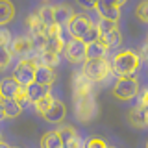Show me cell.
<instances>
[{"label":"cell","instance_id":"obj_1","mask_svg":"<svg viewBox=\"0 0 148 148\" xmlns=\"http://www.w3.org/2000/svg\"><path fill=\"white\" fill-rule=\"evenodd\" d=\"M139 67H141V56L133 50H122L111 59V71L117 78L133 76L139 71Z\"/></svg>","mask_w":148,"mask_h":148},{"label":"cell","instance_id":"obj_2","mask_svg":"<svg viewBox=\"0 0 148 148\" xmlns=\"http://www.w3.org/2000/svg\"><path fill=\"white\" fill-rule=\"evenodd\" d=\"M72 98H74V113L76 117L82 120V122H87V120H92L96 117V100L92 91L87 92H72Z\"/></svg>","mask_w":148,"mask_h":148},{"label":"cell","instance_id":"obj_3","mask_svg":"<svg viewBox=\"0 0 148 148\" xmlns=\"http://www.w3.org/2000/svg\"><path fill=\"white\" fill-rule=\"evenodd\" d=\"M82 71L85 72V76L89 78V80H92L95 83L106 82V80L111 76V74H113V71H111V63H109L106 58L85 59V61H83Z\"/></svg>","mask_w":148,"mask_h":148},{"label":"cell","instance_id":"obj_4","mask_svg":"<svg viewBox=\"0 0 148 148\" xmlns=\"http://www.w3.org/2000/svg\"><path fill=\"white\" fill-rule=\"evenodd\" d=\"M141 87H139V80L135 76H122V78H117L113 85V96L122 102H128V100H133L135 96L139 95Z\"/></svg>","mask_w":148,"mask_h":148},{"label":"cell","instance_id":"obj_5","mask_svg":"<svg viewBox=\"0 0 148 148\" xmlns=\"http://www.w3.org/2000/svg\"><path fill=\"white\" fill-rule=\"evenodd\" d=\"M63 54L71 63H83L87 59V43L78 37H71L65 43Z\"/></svg>","mask_w":148,"mask_h":148},{"label":"cell","instance_id":"obj_6","mask_svg":"<svg viewBox=\"0 0 148 148\" xmlns=\"http://www.w3.org/2000/svg\"><path fill=\"white\" fill-rule=\"evenodd\" d=\"M63 30L59 24H52L46 28V43H45V48L43 50H50V52H56V54H61L63 48H65V37H63Z\"/></svg>","mask_w":148,"mask_h":148},{"label":"cell","instance_id":"obj_7","mask_svg":"<svg viewBox=\"0 0 148 148\" xmlns=\"http://www.w3.org/2000/svg\"><path fill=\"white\" fill-rule=\"evenodd\" d=\"M91 26H92L91 17H87V15H76V13H74L72 18L69 21V24L65 26V30H67V34L71 35V37H78V39H82V37L89 32Z\"/></svg>","mask_w":148,"mask_h":148},{"label":"cell","instance_id":"obj_8","mask_svg":"<svg viewBox=\"0 0 148 148\" xmlns=\"http://www.w3.org/2000/svg\"><path fill=\"white\" fill-rule=\"evenodd\" d=\"M13 78L21 85H30L32 82H35V63L32 61V58H24L17 65L15 72H13Z\"/></svg>","mask_w":148,"mask_h":148},{"label":"cell","instance_id":"obj_9","mask_svg":"<svg viewBox=\"0 0 148 148\" xmlns=\"http://www.w3.org/2000/svg\"><path fill=\"white\" fill-rule=\"evenodd\" d=\"M8 46H9V50H11V54L22 56V58H28V56H30V54L35 50V48H34V41H32L30 35L17 37V39H13Z\"/></svg>","mask_w":148,"mask_h":148},{"label":"cell","instance_id":"obj_10","mask_svg":"<svg viewBox=\"0 0 148 148\" xmlns=\"http://www.w3.org/2000/svg\"><path fill=\"white\" fill-rule=\"evenodd\" d=\"M46 122H52V124H59V122H63L65 117H67V106L63 104L61 100H56L52 102V106L48 108V111L43 115Z\"/></svg>","mask_w":148,"mask_h":148},{"label":"cell","instance_id":"obj_11","mask_svg":"<svg viewBox=\"0 0 148 148\" xmlns=\"http://www.w3.org/2000/svg\"><path fill=\"white\" fill-rule=\"evenodd\" d=\"M59 132V137H61V141H63V146H67V148H76V146H80V133L76 132V128L74 126H61L58 130Z\"/></svg>","mask_w":148,"mask_h":148},{"label":"cell","instance_id":"obj_12","mask_svg":"<svg viewBox=\"0 0 148 148\" xmlns=\"http://www.w3.org/2000/svg\"><path fill=\"white\" fill-rule=\"evenodd\" d=\"M128 122L132 124L133 128L145 130V128H146V106L137 104L133 109H130V113H128Z\"/></svg>","mask_w":148,"mask_h":148},{"label":"cell","instance_id":"obj_13","mask_svg":"<svg viewBox=\"0 0 148 148\" xmlns=\"http://www.w3.org/2000/svg\"><path fill=\"white\" fill-rule=\"evenodd\" d=\"M109 46L106 45V41L98 37V39L87 43V59H95V58H106V54L109 52Z\"/></svg>","mask_w":148,"mask_h":148},{"label":"cell","instance_id":"obj_14","mask_svg":"<svg viewBox=\"0 0 148 148\" xmlns=\"http://www.w3.org/2000/svg\"><path fill=\"white\" fill-rule=\"evenodd\" d=\"M92 85H95V82L89 80L83 71H78V72L72 74V92H87V91H92Z\"/></svg>","mask_w":148,"mask_h":148},{"label":"cell","instance_id":"obj_15","mask_svg":"<svg viewBox=\"0 0 148 148\" xmlns=\"http://www.w3.org/2000/svg\"><path fill=\"white\" fill-rule=\"evenodd\" d=\"M35 82L45 83V85H52L56 82V69L48 67V65H45V63L35 65Z\"/></svg>","mask_w":148,"mask_h":148},{"label":"cell","instance_id":"obj_16","mask_svg":"<svg viewBox=\"0 0 148 148\" xmlns=\"http://www.w3.org/2000/svg\"><path fill=\"white\" fill-rule=\"evenodd\" d=\"M74 11L71 6H67V4H59V6H54V22L56 24H59L61 28H65L69 24V21L72 18Z\"/></svg>","mask_w":148,"mask_h":148},{"label":"cell","instance_id":"obj_17","mask_svg":"<svg viewBox=\"0 0 148 148\" xmlns=\"http://www.w3.org/2000/svg\"><path fill=\"white\" fill-rule=\"evenodd\" d=\"M18 89H21V83L13 76L4 78V80L0 82V95H2V98H15Z\"/></svg>","mask_w":148,"mask_h":148},{"label":"cell","instance_id":"obj_18","mask_svg":"<svg viewBox=\"0 0 148 148\" xmlns=\"http://www.w3.org/2000/svg\"><path fill=\"white\" fill-rule=\"evenodd\" d=\"M2 108H4V113H6V119H17L18 115L22 113V106L18 104L15 98H2Z\"/></svg>","mask_w":148,"mask_h":148},{"label":"cell","instance_id":"obj_19","mask_svg":"<svg viewBox=\"0 0 148 148\" xmlns=\"http://www.w3.org/2000/svg\"><path fill=\"white\" fill-rule=\"evenodd\" d=\"M95 9L98 11L100 18H109V21H117V22H119V18H120V8H117V6H108V4L96 2V8Z\"/></svg>","mask_w":148,"mask_h":148},{"label":"cell","instance_id":"obj_20","mask_svg":"<svg viewBox=\"0 0 148 148\" xmlns=\"http://www.w3.org/2000/svg\"><path fill=\"white\" fill-rule=\"evenodd\" d=\"M26 91H28V96H30L32 102L39 100L41 96L48 95L50 92V85H45V83H39V82H32L30 85H24Z\"/></svg>","mask_w":148,"mask_h":148},{"label":"cell","instance_id":"obj_21","mask_svg":"<svg viewBox=\"0 0 148 148\" xmlns=\"http://www.w3.org/2000/svg\"><path fill=\"white\" fill-rule=\"evenodd\" d=\"M15 18V6L9 0H0V26H6Z\"/></svg>","mask_w":148,"mask_h":148},{"label":"cell","instance_id":"obj_22","mask_svg":"<svg viewBox=\"0 0 148 148\" xmlns=\"http://www.w3.org/2000/svg\"><path fill=\"white\" fill-rule=\"evenodd\" d=\"M41 146L43 148H61L63 141L59 137V132L54 130V132H46L43 137H41Z\"/></svg>","mask_w":148,"mask_h":148},{"label":"cell","instance_id":"obj_23","mask_svg":"<svg viewBox=\"0 0 148 148\" xmlns=\"http://www.w3.org/2000/svg\"><path fill=\"white\" fill-rule=\"evenodd\" d=\"M100 37L106 41V45H108L109 48H117V46H120V43H122V34L119 32V28H115V30H111V32H108V34H104Z\"/></svg>","mask_w":148,"mask_h":148},{"label":"cell","instance_id":"obj_24","mask_svg":"<svg viewBox=\"0 0 148 148\" xmlns=\"http://www.w3.org/2000/svg\"><path fill=\"white\" fill-rule=\"evenodd\" d=\"M52 102H54V98H52V95H50V92H48V95H45V96H41L39 100H35L34 102V108L37 111V115H41V117H43L46 111H48V108L52 106Z\"/></svg>","mask_w":148,"mask_h":148},{"label":"cell","instance_id":"obj_25","mask_svg":"<svg viewBox=\"0 0 148 148\" xmlns=\"http://www.w3.org/2000/svg\"><path fill=\"white\" fill-rule=\"evenodd\" d=\"M37 13H39L41 21H43L46 26L56 24V22H54V6H43V8L37 9Z\"/></svg>","mask_w":148,"mask_h":148},{"label":"cell","instance_id":"obj_26","mask_svg":"<svg viewBox=\"0 0 148 148\" xmlns=\"http://www.w3.org/2000/svg\"><path fill=\"white\" fill-rule=\"evenodd\" d=\"M11 59H13V54L9 50V46H0V72L6 71L11 65Z\"/></svg>","mask_w":148,"mask_h":148},{"label":"cell","instance_id":"obj_27","mask_svg":"<svg viewBox=\"0 0 148 148\" xmlns=\"http://www.w3.org/2000/svg\"><path fill=\"white\" fill-rule=\"evenodd\" d=\"M135 15L141 22H145L148 24V0H143V2H139V6L135 8Z\"/></svg>","mask_w":148,"mask_h":148},{"label":"cell","instance_id":"obj_28","mask_svg":"<svg viewBox=\"0 0 148 148\" xmlns=\"http://www.w3.org/2000/svg\"><path fill=\"white\" fill-rule=\"evenodd\" d=\"M15 100H17L21 106H22V108H28V106H32V104H34V102L30 100V96H28V91H26V87H24V85H21V89L17 91Z\"/></svg>","mask_w":148,"mask_h":148},{"label":"cell","instance_id":"obj_29","mask_svg":"<svg viewBox=\"0 0 148 148\" xmlns=\"http://www.w3.org/2000/svg\"><path fill=\"white\" fill-rule=\"evenodd\" d=\"M98 37H100V30H98V26H96V24H92V26L89 28V32H87V34L83 35L82 39L85 41V43H91V41L98 39Z\"/></svg>","mask_w":148,"mask_h":148},{"label":"cell","instance_id":"obj_30","mask_svg":"<svg viewBox=\"0 0 148 148\" xmlns=\"http://www.w3.org/2000/svg\"><path fill=\"white\" fill-rule=\"evenodd\" d=\"M96 2H98V0H76V4L82 9H95L96 8Z\"/></svg>","mask_w":148,"mask_h":148},{"label":"cell","instance_id":"obj_31","mask_svg":"<svg viewBox=\"0 0 148 148\" xmlns=\"http://www.w3.org/2000/svg\"><path fill=\"white\" fill-rule=\"evenodd\" d=\"M11 43V34L8 30H0V46H8Z\"/></svg>","mask_w":148,"mask_h":148},{"label":"cell","instance_id":"obj_32","mask_svg":"<svg viewBox=\"0 0 148 148\" xmlns=\"http://www.w3.org/2000/svg\"><path fill=\"white\" fill-rule=\"evenodd\" d=\"M100 4H108V6H117V8H122L128 0H98Z\"/></svg>","mask_w":148,"mask_h":148},{"label":"cell","instance_id":"obj_33","mask_svg":"<svg viewBox=\"0 0 148 148\" xmlns=\"http://www.w3.org/2000/svg\"><path fill=\"white\" fill-rule=\"evenodd\" d=\"M139 104H143V106H148V87L146 89H143V91H139Z\"/></svg>","mask_w":148,"mask_h":148},{"label":"cell","instance_id":"obj_34","mask_svg":"<svg viewBox=\"0 0 148 148\" xmlns=\"http://www.w3.org/2000/svg\"><path fill=\"white\" fill-rule=\"evenodd\" d=\"M87 146L89 148H95V146L106 148V141H102V139H91V141H87Z\"/></svg>","mask_w":148,"mask_h":148},{"label":"cell","instance_id":"obj_35","mask_svg":"<svg viewBox=\"0 0 148 148\" xmlns=\"http://www.w3.org/2000/svg\"><path fill=\"white\" fill-rule=\"evenodd\" d=\"M141 59H146L148 61V43L143 46V50H141Z\"/></svg>","mask_w":148,"mask_h":148},{"label":"cell","instance_id":"obj_36","mask_svg":"<svg viewBox=\"0 0 148 148\" xmlns=\"http://www.w3.org/2000/svg\"><path fill=\"white\" fill-rule=\"evenodd\" d=\"M2 100V98H0ZM6 119V113H4V108H2V102H0V122H2V120Z\"/></svg>","mask_w":148,"mask_h":148},{"label":"cell","instance_id":"obj_37","mask_svg":"<svg viewBox=\"0 0 148 148\" xmlns=\"http://www.w3.org/2000/svg\"><path fill=\"white\" fill-rule=\"evenodd\" d=\"M146 128H148V106H146Z\"/></svg>","mask_w":148,"mask_h":148},{"label":"cell","instance_id":"obj_38","mask_svg":"<svg viewBox=\"0 0 148 148\" xmlns=\"http://www.w3.org/2000/svg\"><path fill=\"white\" fill-rule=\"evenodd\" d=\"M0 141H2V133H0Z\"/></svg>","mask_w":148,"mask_h":148},{"label":"cell","instance_id":"obj_39","mask_svg":"<svg viewBox=\"0 0 148 148\" xmlns=\"http://www.w3.org/2000/svg\"><path fill=\"white\" fill-rule=\"evenodd\" d=\"M146 43H148V35H146Z\"/></svg>","mask_w":148,"mask_h":148},{"label":"cell","instance_id":"obj_40","mask_svg":"<svg viewBox=\"0 0 148 148\" xmlns=\"http://www.w3.org/2000/svg\"><path fill=\"white\" fill-rule=\"evenodd\" d=\"M146 146H148V141H146Z\"/></svg>","mask_w":148,"mask_h":148},{"label":"cell","instance_id":"obj_41","mask_svg":"<svg viewBox=\"0 0 148 148\" xmlns=\"http://www.w3.org/2000/svg\"><path fill=\"white\" fill-rule=\"evenodd\" d=\"M0 98H2V95H0Z\"/></svg>","mask_w":148,"mask_h":148}]
</instances>
